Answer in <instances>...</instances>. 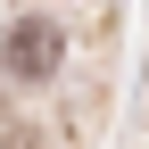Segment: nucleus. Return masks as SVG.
Here are the masks:
<instances>
[{
  "instance_id": "obj_1",
  "label": "nucleus",
  "mask_w": 149,
  "mask_h": 149,
  "mask_svg": "<svg viewBox=\"0 0 149 149\" xmlns=\"http://www.w3.org/2000/svg\"><path fill=\"white\" fill-rule=\"evenodd\" d=\"M58 50H66V42H58V25H42V17H33V25H17V33H8V74L42 83V74L58 66Z\"/></svg>"
}]
</instances>
